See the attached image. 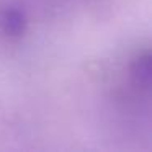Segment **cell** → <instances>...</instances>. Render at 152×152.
<instances>
[{"instance_id": "7a4b0ae2", "label": "cell", "mask_w": 152, "mask_h": 152, "mask_svg": "<svg viewBox=\"0 0 152 152\" xmlns=\"http://www.w3.org/2000/svg\"><path fill=\"white\" fill-rule=\"evenodd\" d=\"M152 57L149 51L137 54L131 64V82L134 88L139 92H149L151 87V74H152Z\"/></svg>"}, {"instance_id": "6da1fadb", "label": "cell", "mask_w": 152, "mask_h": 152, "mask_svg": "<svg viewBox=\"0 0 152 152\" xmlns=\"http://www.w3.org/2000/svg\"><path fill=\"white\" fill-rule=\"evenodd\" d=\"M0 30L10 39H18L26 31V17L15 7H7L0 12Z\"/></svg>"}]
</instances>
